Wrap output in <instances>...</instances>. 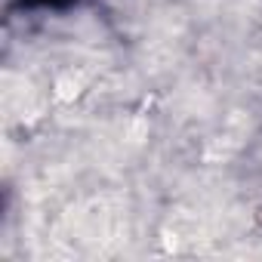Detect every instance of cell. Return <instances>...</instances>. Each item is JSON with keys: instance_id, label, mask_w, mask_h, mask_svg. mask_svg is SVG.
Returning <instances> with one entry per match:
<instances>
[{"instance_id": "cell-1", "label": "cell", "mask_w": 262, "mask_h": 262, "mask_svg": "<svg viewBox=\"0 0 262 262\" xmlns=\"http://www.w3.org/2000/svg\"><path fill=\"white\" fill-rule=\"evenodd\" d=\"M77 4H83V0H16V7L28 13H68Z\"/></svg>"}]
</instances>
